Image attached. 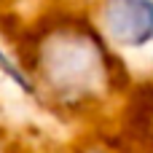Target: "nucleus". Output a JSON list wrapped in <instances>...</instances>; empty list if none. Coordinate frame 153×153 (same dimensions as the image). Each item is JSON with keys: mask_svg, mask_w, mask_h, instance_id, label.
I'll return each instance as SVG.
<instances>
[{"mask_svg": "<svg viewBox=\"0 0 153 153\" xmlns=\"http://www.w3.org/2000/svg\"><path fill=\"white\" fill-rule=\"evenodd\" d=\"M105 27L124 46H145L153 40V0H108Z\"/></svg>", "mask_w": 153, "mask_h": 153, "instance_id": "f257e3e1", "label": "nucleus"}, {"mask_svg": "<svg viewBox=\"0 0 153 153\" xmlns=\"http://www.w3.org/2000/svg\"><path fill=\"white\" fill-rule=\"evenodd\" d=\"M0 67H3V70H5V73H8V75H11L19 86H22V89H24V91H32V83H30V81H27V78H24V75H22V73L11 65V62H5V56H3V54H0Z\"/></svg>", "mask_w": 153, "mask_h": 153, "instance_id": "f03ea898", "label": "nucleus"}]
</instances>
